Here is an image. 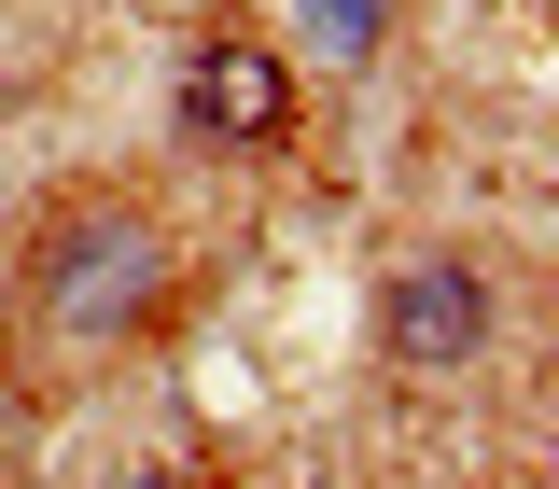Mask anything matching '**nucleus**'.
I'll use <instances>...</instances> for the list:
<instances>
[{"label": "nucleus", "instance_id": "obj_4", "mask_svg": "<svg viewBox=\"0 0 559 489\" xmlns=\"http://www.w3.org/2000/svg\"><path fill=\"white\" fill-rule=\"evenodd\" d=\"M308 28H322V57H336V70L378 57V0H308Z\"/></svg>", "mask_w": 559, "mask_h": 489}, {"label": "nucleus", "instance_id": "obj_3", "mask_svg": "<svg viewBox=\"0 0 559 489\" xmlns=\"http://www.w3.org/2000/svg\"><path fill=\"white\" fill-rule=\"evenodd\" d=\"M378 322H392V363H476L489 349V266L419 252V266L378 294Z\"/></svg>", "mask_w": 559, "mask_h": 489}, {"label": "nucleus", "instance_id": "obj_5", "mask_svg": "<svg viewBox=\"0 0 559 489\" xmlns=\"http://www.w3.org/2000/svg\"><path fill=\"white\" fill-rule=\"evenodd\" d=\"M112 489H197V476H168V462H127V476H112Z\"/></svg>", "mask_w": 559, "mask_h": 489}, {"label": "nucleus", "instance_id": "obj_1", "mask_svg": "<svg viewBox=\"0 0 559 489\" xmlns=\"http://www.w3.org/2000/svg\"><path fill=\"white\" fill-rule=\"evenodd\" d=\"M168 279H182V252H168V224L127 196H70L43 238H28V322L70 349H127L154 336V308H168Z\"/></svg>", "mask_w": 559, "mask_h": 489}, {"label": "nucleus", "instance_id": "obj_2", "mask_svg": "<svg viewBox=\"0 0 559 489\" xmlns=\"http://www.w3.org/2000/svg\"><path fill=\"white\" fill-rule=\"evenodd\" d=\"M182 127L224 140V154L294 140V57H280L266 28H197L182 43Z\"/></svg>", "mask_w": 559, "mask_h": 489}]
</instances>
